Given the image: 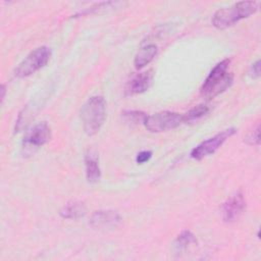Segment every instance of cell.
Here are the masks:
<instances>
[{
    "label": "cell",
    "mask_w": 261,
    "mask_h": 261,
    "mask_svg": "<svg viewBox=\"0 0 261 261\" xmlns=\"http://www.w3.org/2000/svg\"><path fill=\"white\" fill-rule=\"evenodd\" d=\"M237 129L234 127H229L221 133H218L217 135L213 136L212 138H209L206 141H203L200 143L197 147H195L191 152V157L196 160H201L211 154H213L218 148L232 135H234Z\"/></svg>",
    "instance_id": "6"
},
{
    "label": "cell",
    "mask_w": 261,
    "mask_h": 261,
    "mask_svg": "<svg viewBox=\"0 0 261 261\" xmlns=\"http://www.w3.org/2000/svg\"><path fill=\"white\" fill-rule=\"evenodd\" d=\"M158 48L155 44H148L142 47L136 54L134 64L137 69H141L149 64L156 56Z\"/></svg>",
    "instance_id": "12"
},
{
    "label": "cell",
    "mask_w": 261,
    "mask_h": 261,
    "mask_svg": "<svg viewBox=\"0 0 261 261\" xmlns=\"http://www.w3.org/2000/svg\"><path fill=\"white\" fill-rule=\"evenodd\" d=\"M51 55V49L47 46L36 48L16 66L14 69V75L22 79L35 73L49 62Z\"/></svg>",
    "instance_id": "4"
},
{
    "label": "cell",
    "mask_w": 261,
    "mask_h": 261,
    "mask_svg": "<svg viewBox=\"0 0 261 261\" xmlns=\"http://www.w3.org/2000/svg\"><path fill=\"white\" fill-rule=\"evenodd\" d=\"M121 114H122L123 119L126 122L132 123V124L144 123L148 116L145 112L139 111V110H127V111H123Z\"/></svg>",
    "instance_id": "16"
},
{
    "label": "cell",
    "mask_w": 261,
    "mask_h": 261,
    "mask_svg": "<svg viewBox=\"0 0 261 261\" xmlns=\"http://www.w3.org/2000/svg\"><path fill=\"white\" fill-rule=\"evenodd\" d=\"M229 59H223L212 68L200 89L203 97L213 99L230 87L233 81V74L229 71Z\"/></svg>",
    "instance_id": "1"
},
{
    "label": "cell",
    "mask_w": 261,
    "mask_h": 261,
    "mask_svg": "<svg viewBox=\"0 0 261 261\" xmlns=\"http://www.w3.org/2000/svg\"><path fill=\"white\" fill-rule=\"evenodd\" d=\"M182 122V114L171 111H161L148 115L144 124L151 133H161L176 128Z\"/></svg>",
    "instance_id": "5"
},
{
    "label": "cell",
    "mask_w": 261,
    "mask_h": 261,
    "mask_svg": "<svg viewBox=\"0 0 261 261\" xmlns=\"http://www.w3.org/2000/svg\"><path fill=\"white\" fill-rule=\"evenodd\" d=\"M152 157V152L151 151H147V150H144V151H141L137 154L136 156V162L137 163H140V164H143L147 161L150 160V158Z\"/></svg>",
    "instance_id": "18"
},
{
    "label": "cell",
    "mask_w": 261,
    "mask_h": 261,
    "mask_svg": "<svg viewBox=\"0 0 261 261\" xmlns=\"http://www.w3.org/2000/svg\"><path fill=\"white\" fill-rule=\"evenodd\" d=\"M51 139V127L46 121L39 122L35 124L28 133L25 134L22 144L23 148L35 149L42 147L48 143Z\"/></svg>",
    "instance_id": "7"
},
{
    "label": "cell",
    "mask_w": 261,
    "mask_h": 261,
    "mask_svg": "<svg viewBox=\"0 0 261 261\" xmlns=\"http://www.w3.org/2000/svg\"><path fill=\"white\" fill-rule=\"evenodd\" d=\"M246 208V200L243 193L239 192L229 197L221 206V216L225 222L236 221Z\"/></svg>",
    "instance_id": "8"
},
{
    "label": "cell",
    "mask_w": 261,
    "mask_h": 261,
    "mask_svg": "<svg viewBox=\"0 0 261 261\" xmlns=\"http://www.w3.org/2000/svg\"><path fill=\"white\" fill-rule=\"evenodd\" d=\"M259 8V3L256 1H242L233 5L218 9L212 16V24L218 30L227 29L241 19L247 18L254 14Z\"/></svg>",
    "instance_id": "2"
},
{
    "label": "cell",
    "mask_w": 261,
    "mask_h": 261,
    "mask_svg": "<svg viewBox=\"0 0 261 261\" xmlns=\"http://www.w3.org/2000/svg\"><path fill=\"white\" fill-rule=\"evenodd\" d=\"M209 112V107L204 104H199L190 109L187 113L182 114V121L185 123H192L198 121Z\"/></svg>",
    "instance_id": "15"
},
{
    "label": "cell",
    "mask_w": 261,
    "mask_h": 261,
    "mask_svg": "<svg viewBox=\"0 0 261 261\" xmlns=\"http://www.w3.org/2000/svg\"><path fill=\"white\" fill-rule=\"evenodd\" d=\"M261 74V70H260V60H256L250 67V70H249V75L252 77V79H258Z\"/></svg>",
    "instance_id": "19"
},
{
    "label": "cell",
    "mask_w": 261,
    "mask_h": 261,
    "mask_svg": "<svg viewBox=\"0 0 261 261\" xmlns=\"http://www.w3.org/2000/svg\"><path fill=\"white\" fill-rule=\"evenodd\" d=\"M152 82H153L152 70L137 73L127 82L125 86V94L128 96L142 94L151 87Z\"/></svg>",
    "instance_id": "10"
},
{
    "label": "cell",
    "mask_w": 261,
    "mask_h": 261,
    "mask_svg": "<svg viewBox=\"0 0 261 261\" xmlns=\"http://www.w3.org/2000/svg\"><path fill=\"white\" fill-rule=\"evenodd\" d=\"M121 217L114 210H98L95 211L90 219L92 227L100 230H109L118 226Z\"/></svg>",
    "instance_id": "9"
},
{
    "label": "cell",
    "mask_w": 261,
    "mask_h": 261,
    "mask_svg": "<svg viewBox=\"0 0 261 261\" xmlns=\"http://www.w3.org/2000/svg\"><path fill=\"white\" fill-rule=\"evenodd\" d=\"M85 168L87 180L91 184H96L100 180L101 169L99 164V157L96 151L88 150L85 155Z\"/></svg>",
    "instance_id": "11"
},
{
    "label": "cell",
    "mask_w": 261,
    "mask_h": 261,
    "mask_svg": "<svg viewBox=\"0 0 261 261\" xmlns=\"http://www.w3.org/2000/svg\"><path fill=\"white\" fill-rule=\"evenodd\" d=\"M1 103H3L4 101V98H5V93H6V88H5V85H1Z\"/></svg>",
    "instance_id": "20"
},
{
    "label": "cell",
    "mask_w": 261,
    "mask_h": 261,
    "mask_svg": "<svg viewBox=\"0 0 261 261\" xmlns=\"http://www.w3.org/2000/svg\"><path fill=\"white\" fill-rule=\"evenodd\" d=\"M196 243H197V240H196V237L194 236V233L191 232L190 230H184L175 239L174 248L177 252H181V251L187 250L190 246H192Z\"/></svg>",
    "instance_id": "14"
},
{
    "label": "cell",
    "mask_w": 261,
    "mask_h": 261,
    "mask_svg": "<svg viewBox=\"0 0 261 261\" xmlns=\"http://www.w3.org/2000/svg\"><path fill=\"white\" fill-rule=\"evenodd\" d=\"M87 212V208L84 203L79 201H72L66 203L60 210L59 214L64 219L76 220L85 216Z\"/></svg>",
    "instance_id": "13"
},
{
    "label": "cell",
    "mask_w": 261,
    "mask_h": 261,
    "mask_svg": "<svg viewBox=\"0 0 261 261\" xmlns=\"http://www.w3.org/2000/svg\"><path fill=\"white\" fill-rule=\"evenodd\" d=\"M83 127L88 136L97 134L106 117V102L102 96H93L83 105L81 111Z\"/></svg>",
    "instance_id": "3"
},
{
    "label": "cell",
    "mask_w": 261,
    "mask_h": 261,
    "mask_svg": "<svg viewBox=\"0 0 261 261\" xmlns=\"http://www.w3.org/2000/svg\"><path fill=\"white\" fill-rule=\"evenodd\" d=\"M245 141L249 145H259L260 144V125L259 124H257L256 127L248 134Z\"/></svg>",
    "instance_id": "17"
}]
</instances>
